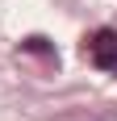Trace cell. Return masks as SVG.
<instances>
[{"mask_svg": "<svg viewBox=\"0 0 117 121\" xmlns=\"http://www.w3.org/2000/svg\"><path fill=\"white\" fill-rule=\"evenodd\" d=\"M84 54H88L92 67L117 75V34H113V29H96V34L84 42Z\"/></svg>", "mask_w": 117, "mask_h": 121, "instance_id": "1", "label": "cell"}]
</instances>
